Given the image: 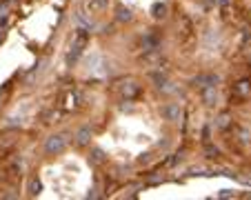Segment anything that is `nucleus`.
<instances>
[{
  "label": "nucleus",
  "mask_w": 251,
  "mask_h": 200,
  "mask_svg": "<svg viewBox=\"0 0 251 200\" xmlns=\"http://www.w3.org/2000/svg\"><path fill=\"white\" fill-rule=\"evenodd\" d=\"M85 167L78 160H62L58 165H54L45 174V180L49 189H54V194L58 196H74L76 191H80L85 185Z\"/></svg>",
  "instance_id": "nucleus-1"
},
{
  "label": "nucleus",
  "mask_w": 251,
  "mask_h": 200,
  "mask_svg": "<svg viewBox=\"0 0 251 200\" xmlns=\"http://www.w3.org/2000/svg\"><path fill=\"white\" fill-rule=\"evenodd\" d=\"M242 109H245V114H242V125H245L247 138L251 140V85H249V89H247L245 102H242Z\"/></svg>",
  "instance_id": "nucleus-2"
},
{
  "label": "nucleus",
  "mask_w": 251,
  "mask_h": 200,
  "mask_svg": "<svg viewBox=\"0 0 251 200\" xmlns=\"http://www.w3.org/2000/svg\"><path fill=\"white\" fill-rule=\"evenodd\" d=\"M245 2V7H247V11H251V0H242Z\"/></svg>",
  "instance_id": "nucleus-3"
}]
</instances>
